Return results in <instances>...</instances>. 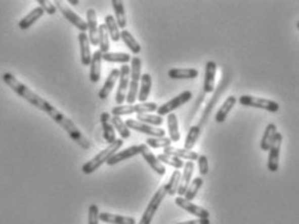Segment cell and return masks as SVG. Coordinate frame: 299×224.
<instances>
[{
    "mask_svg": "<svg viewBox=\"0 0 299 224\" xmlns=\"http://www.w3.org/2000/svg\"><path fill=\"white\" fill-rule=\"evenodd\" d=\"M40 110L44 113H47L53 121L56 122L57 124H60V126H61L66 132H68V135L70 136L71 140H74V142L79 145L80 148H83V149H86V151H88V149L91 148L90 142H88L87 139H86V136L78 130V127L75 126V123H74L70 118H68L64 113H61L60 110H57L55 106L51 105L48 101L44 100Z\"/></svg>",
    "mask_w": 299,
    "mask_h": 224,
    "instance_id": "6da1fadb",
    "label": "cell"
},
{
    "mask_svg": "<svg viewBox=\"0 0 299 224\" xmlns=\"http://www.w3.org/2000/svg\"><path fill=\"white\" fill-rule=\"evenodd\" d=\"M2 78H3L4 83H6L7 86L11 87L16 94L20 95L21 98L25 99L27 103H30L32 106H35V108H38V109L40 110L41 105H43L44 103V99H41L39 95H36L35 92L31 91L29 87L25 86L24 83H21L20 80L16 79V77L13 75V74L4 73Z\"/></svg>",
    "mask_w": 299,
    "mask_h": 224,
    "instance_id": "7a4b0ae2",
    "label": "cell"
},
{
    "mask_svg": "<svg viewBox=\"0 0 299 224\" xmlns=\"http://www.w3.org/2000/svg\"><path fill=\"white\" fill-rule=\"evenodd\" d=\"M123 143H124V140H122V139H117L114 143L109 144L108 147L104 149V151L100 152V153L96 154V156H95L91 161H88V162H86L84 165L82 166L83 174L90 175V174H92V172L96 171L100 166L103 165V163H106V161H108V159L110 158L113 154L117 153L120 148L123 147Z\"/></svg>",
    "mask_w": 299,
    "mask_h": 224,
    "instance_id": "3957f363",
    "label": "cell"
},
{
    "mask_svg": "<svg viewBox=\"0 0 299 224\" xmlns=\"http://www.w3.org/2000/svg\"><path fill=\"white\" fill-rule=\"evenodd\" d=\"M130 80L129 89L126 94L127 105H134L135 101L138 100V92H139V83L141 78V59L135 56L131 59V68H130Z\"/></svg>",
    "mask_w": 299,
    "mask_h": 224,
    "instance_id": "277c9868",
    "label": "cell"
},
{
    "mask_svg": "<svg viewBox=\"0 0 299 224\" xmlns=\"http://www.w3.org/2000/svg\"><path fill=\"white\" fill-rule=\"evenodd\" d=\"M158 105L156 103H139L134 105H117L112 109L113 117H122V115L130 114H150L152 112H156Z\"/></svg>",
    "mask_w": 299,
    "mask_h": 224,
    "instance_id": "5b68a950",
    "label": "cell"
},
{
    "mask_svg": "<svg viewBox=\"0 0 299 224\" xmlns=\"http://www.w3.org/2000/svg\"><path fill=\"white\" fill-rule=\"evenodd\" d=\"M241 105L243 106H251V108H258V109H264L271 113H277L280 110V105L276 101L270 100V99L255 98V96H250V95H242L238 99Z\"/></svg>",
    "mask_w": 299,
    "mask_h": 224,
    "instance_id": "8992f818",
    "label": "cell"
},
{
    "mask_svg": "<svg viewBox=\"0 0 299 224\" xmlns=\"http://www.w3.org/2000/svg\"><path fill=\"white\" fill-rule=\"evenodd\" d=\"M192 98H193V95H192L191 91H183L182 94L178 95V96H175L174 99H171L170 101L164 103L163 105L158 106L156 110L157 115H159V117H163V115L171 114V113L175 112L176 109H179L180 106L184 105V104H187L188 101H191Z\"/></svg>",
    "mask_w": 299,
    "mask_h": 224,
    "instance_id": "52a82bcc",
    "label": "cell"
},
{
    "mask_svg": "<svg viewBox=\"0 0 299 224\" xmlns=\"http://www.w3.org/2000/svg\"><path fill=\"white\" fill-rule=\"evenodd\" d=\"M282 145V133L277 131L275 135L273 143L270 148V154H268V170L271 172H276L279 170L280 165V151Z\"/></svg>",
    "mask_w": 299,
    "mask_h": 224,
    "instance_id": "ba28073f",
    "label": "cell"
},
{
    "mask_svg": "<svg viewBox=\"0 0 299 224\" xmlns=\"http://www.w3.org/2000/svg\"><path fill=\"white\" fill-rule=\"evenodd\" d=\"M124 123H126L129 130H135L138 132L145 133V135H149V138H164V135H166L164 130H162V128H156V127L149 126V124L141 123L136 119H126Z\"/></svg>",
    "mask_w": 299,
    "mask_h": 224,
    "instance_id": "9c48e42d",
    "label": "cell"
},
{
    "mask_svg": "<svg viewBox=\"0 0 299 224\" xmlns=\"http://www.w3.org/2000/svg\"><path fill=\"white\" fill-rule=\"evenodd\" d=\"M55 7H56V9H59L60 12H61V15L64 16L70 24H73L76 29L79 30L80 33H86V31H87V24H86V21L76 15L75 12H73L69 7L65 6L62 2H55Z\"/></svg>",
    "mask_w": 299,
    "mask_h": 224,
    "instance_id": "30bf717a",
    "label": "cell"
},
{
    "mask_svg": "<svg viewBox=\"0 0 299 224\" xmlns=\"http://www.w3.org/2000/svg\"><path fill=\"white\" fill-rule=\"evenodd\" d=\"M119 84H118L117 95H115V103L117 105H123L124 100H126V94L129 89L130 83V66L122 65L119 69Z\"/></svg>",
    "mask_w": 299,
    "mask_h": 224,
    "instance_id": "8fae6325",
    "label": "cell"
},
{
    "mask_svg": "<svg viewBox=\"0 0 299 224\" xmlns=\"http://www.w3.org/2000/svg\"><path fill=\"white\" fill-rule=\"evenodd\" d=\"M175 204L179 207H182L183 210H185L187 212L192 214V215L197 216V219H208L210 218V212L206 209H203L202 206H198V205H194L191 201H187L184 197H178L175 198Z\"/></svg>",
    "mask_w": 299,
    "mask_h": 224,
    "instance_id": "7c38bea8",
    "label": "cell"
},
{
    "mask_svg": "<svg viewBox=\"0 0 299 224\" xmlns=\"http://www.w3.org/2000/svg\"><path fill=\"white\" fill-rule=\"evenodd\" d=\"M87 16V30H88V40L90 44L99 46V24H97V15L94 8H90L86 13Z\"/></svg>",
    "mask_w": 299,
    "mask_h": 224,
    "instance_id": "4fadbf2b",
    "label": "cell"
},
{
    "mask_svg": "<svg viewBox=\"0 0 299 224\" xmlns=\"http://www.w3.org/2000/svg\"><path fill=\"white\" fill-rule=\"evenodd\" d=\"M140 154L143 156L144 161L153 168V171H156L161 176L166 174V167H164L163 163L159 162L156 154H153L145 144H140Z\"/></svg>",
    "mask_w": 299,
    "mask_h": 224,
    "instance_id": "5bb4252c",
    "label": "cell"
},
{
    "mask_svg": "<svg viewBox=\"0 0 299 224\" xmlns=\"http://www.w3.org/2000/svg\"><path fill=\"white\" fill-rule=\"evenodd\" d=\"M110 118H112V115L106 112L100 115V123H101V128H103L104 140H105L108 144H112V143H114L115 140H117L115 130L114 127H113L112 122H110Z\"/></svg>",
    "mask_w": 299,
    "mask_h": 224,
    "instance_id": "9a60e30c",
    "label": "cell"
},
{
    "mask_svg": "<svg viewBox=\"0 0 299 224\" xmlns=\"http://www.w3.org/2000/svg\"><path fill=\"white\" fill-rule=\"evenodd\" d=\"M138 154H140V145H134V147L126 148L123 151H119L117 152V153H114L108 161H106V163H108L109 166H114L117 165V163L122 162V161H126V159L138 156Z\"/></svg>",
    "mask_w": 299,
    "mask_h": 224,
    "instance_id": "2e32d148",
    "label": "cell"
},
{
    "mask_svg": "<svg viewBox=\"0 0 299 224\" xmlns=\"http://www.w3.org/2000/svg\"><path fill=\"white\" fill-rule=\"evenodd\" d=\"M183 170H184V171H183L182 176H180V183H179V187H178V191H176V193L179 195V197H183V196H184L188 186L191 184L192 175H193V171H194V163L192 162V161H187V162L184 163Z\"/></svg>",
    "mask_w": 299,
    "mask_h": 224,
    "instance_id": "e0dca14e",
    "label": "cell"
},
{
    "mask_svg": "<svg viewBox=\"0 0 299 224\" xmlns=\"http://www.w3.org/2000/svg\"><path fill=\"white\" fill-rule=\"evenodd\" d=\"M217 62L208 61L205 68V79H203V91L205 94H211L215 87V77H217Z\"/></svg>",
    "mask_w": 299,
    "mask_h": 224,
    "instance_id": "ac0fdd59",
    "label": "cell"
},
{
    "mask_svg": "<svg viewBox=\"0 0 299 224\" xmlns=\"http://www.w3.org/2000/svg\"><path fill=\"white\" fill-rule=\"evenodd\" d=\"M78 40H79V47H80V61H82V65L90 66L92 59L91 53V44H90V40H88V35L86 33H79L78 35Z\"/></svg>",
    "mask_w": 299,
    "mask_h": 224,
    "instance_id": "d6986e66",
    "label": "cell"
},
{
    "mask_svg": "<svg viewBox=\"0 0 299 224\" xmlns=\"http://www.w3.org/2000/svg\"><path fill=\"white\" fill-rule=\"evenodd\" d=\"M101 62H103V53L99 50L92 55L91 64H90V80L97 83L101 78Z\"/></svg>",
    "mask_w": 299,
    "mask_h": 224,
    "instance_id": "ffe728a7",
    "label": "cell"
},
{
    "mask_svg": "<svg viewBox=\"0 0 299 224\" xmlns=\"http://www.w3.org/2000/svg\"><path fill=\"white\" fill-rule=\"evenodd\" d=\"M118 78H119V70H118V69H113V70L109 73L108 78H106L105 83H104L103 88L99 91V99L105 100V99L109 98V94L114 88Z\"/></svg>",
    "mask_w": 299,
    "mask_h": 224,
    "instance_id": "44dd1931",
    "label": "cell"
},
{
    "mask_svg": "<svg viewBox=\"0 0 299 224\" xmlns=\"http://www.w3.org/2000/svg\"><path fill=\"white\" fill-rule=\"evenodd\" d=\"M99 220L108 224H138V221H136L135 218H131V216L115 215V214H110V212H100Z\"/></svg>",
    "mask_w": 299,
    "mask_h": 224,
    "instance_id": "7402d4cb",
    "label": "cell"
},
{
    "mask_svg": "<svg viewBox=\"0 0 299 224\" xmlns=\"http://www.w3.org/2000/svg\"><path fill=\"white\" fill-rule=\"evenodd\" d=\"M163 153L164 154H168V156H174V157H178V158L180 159H187V161H197V158H198L199 154L196 153V152L193 151H187V149H184V148H175V147H167L164 148L163 149Z\"/></svg>",
    "mask_w": 299,
    "mask_h": 224,
    "instance_id": "603a6c76",
    "label": "cell"
},
{
    "mask_svg": "<svg viewBox=\"0 0 299 224\" xmlns=\"http://www.w3.org/2000/svg\"><path fill=\"white\" fill-rule=\"evenodd\" d=\"M171 79H194L199 75V71L194 68H175L168 70Z\"/></svg>",
    "mask_w": 299,
    "mask_h": 224,
    "instance_id": "cb8c5ba5",
    "label": "cell"
},
{
    "mask_svg": "<svg viewBox=\"0 0 299 224\" xmlns=\"http://www.w3.org/2000/svg\"><path fill=\"white\" fill-rule=\"evenodd\" d=\"M150 89H152V77H150V74H141L140 88H139L138 92V100L140 103H147L150 95Z\"/></svg>",
    "mask_w": 299,
    "mask_h": 224,
    "instance_id": "d4e9b609",
    "label": "cell"
},
{
    "mask_svg": "<svg viewBox=\"0 0 299 224\" xmlns=\"http://www.w3.org/2000/svg\"><path fill=\"white\" fill-rule=\"evenodd\" d=\"M113 6V11H114V20L117 22V26L122 30H126L127 26V18H126V13H124V7H123V2H120V0H113L112 2Z\"/></svg>",
    "mask_w": 299,
    "mask_h": 224,
    "instance_id": "484cf974",
    "label": "cell"
},
{
    "mask_svg": "<svg viewBox=\"0 0 299 224\" xmlns=\"http://www.w3.org/2000/svg\"><path fill=\"white\" fill-rule=\"evenodd\" d=\"M44 15L43 9L40 8V7H36V8H34L31 11V12L27 13L26 16H25L22 20L18 22V27H20L21 30H27L30 29V27L32 26V25L35 24L36 21L39 20V18L41 17V16Z\"/></svg>",
    "mask_w": 299,
    "mask_h": 224,
    "instance_id": "4316f807",
    "label": "cell"
},
{
    "mask_svg": "<svg viewBox=\"0 0 299 224\" xmlns=\"http://www.w3.org/2000/svg\"><path fill=\"white\" fill-rule=\"evenodd\" d=\"M236 101H237V99H236L235 96H229V98L226 99L223 105L220 106L219 109H218L217 114H215V121H217L218 123H223V122L226 121L231 109H233Z\"/></svg>",
    "mask_w": 299,
    "mask_h": 224,
    "instance_id": "83f0119b",
    "label": "cell"
},
{
    "mask_svg": "<svg viewBox=\"0 0 299 224\" xmlns=\"http://www.w3.org/2000/svg\"><path fill=\"white\" fill-rule=\"evenodd\" d=\"M167 130L168 136L171 142H180V131H179V122L175 113H171L167 115Z\"/></svg>",
    "mask_w": 299,
    "mask_h": 224,
    "instance_id": "f1b7e54d",
    "label": "cell"
},
{
    "mask_svg": "<svg viewBox=\"0 0 299 224\" xmlns=\"http://www.w3.org/2000/svg\"><path fill=\"white\" fill-rule=\"evenodd\" d=\"M277 133V127H276L275 123H270L267 127H266V130H264V135L262 138L261 142V149L264 152L270 151L271 145L273 143V139H275V135Z\"/></svg>",
    "mask_w": 299,
    "mask_h": 224,
    "instance_id": "f546056e",
    "label": "cell"
},
{
    "mask_svg": "<svg viewBox=\"0 0 299 224\" xmlns=\"http://www.w3.org/2000/svg\"><path fill=\"white\" fill-rule=\"evenodd\" d=\"M120 39L123 40L124 44L130 48V51H131V52L134 53L135 56H138L139 53L141 52L140 43L136 40L135 36L132 35L129 30H122V31H120Z\"/></svg>",
    "mask_w": 299,
    "mask_h": 224,
    "instance_id": "4dcf8cb0",
    "label": "cell"
},
{
    "mask_svg": "<svg viewBox=\"0 0 299 224\" xmlns=\"http://www.w3.org/2000/svg\"><path fill=\"white\" fill-rule=\"evenodd\" d=\"M132 57L130 56L129 53L124 52H106L103 53V60L108 62H118V64H123V65H127L129 62H131Z\"/></svg>",
    "mask_w": 299,
    "mask_h": 224,
    "instance_id": "1f68e13d",
    "label": "cell"
},
{
    "mask_svg": "<svg viewBox=\"0 0 299 224\" xmlns=\"http://www.w3.org/2000/svg\"><path fill=\"white\" fill-rule=\"evenodd\" d=\"M105 27L106 30H108V34H109V38L112 39L113 41H118L120 39V31H119V27L117 26V22H115L114 17L110 15L105 16Z\"/></svg>",
    "mask_w": 299,
    "mask_h": 224,
    "instance_id": "d6a6232c",
    "label": "cell"
},
{
    "mask_svg": "<svg viewBox=\"0 0 299 224\" xmlns=\"http://www.w3.org/2000/svg\"><path fill=\"white\" fill-rule=\"evenodd\" d=\"M202 184H203L202 177H201V176L194 177V179L191 182V184L188 186L187 191H185V193H184V196H183V197H184L187 201H191V202H192V201H193L194 198H196L197 193H198L199 188L202 187Z\"/></svg>",
    "mask_w": 299,
    "mask_h": 224,
    "instance_id": "836d02e7",
    "label": "cell"
},
{
    "mask_svg": "<svg viewBox=\"0 0 299 224\" xmlns=\"http://www.w3.org/2000/svg\"><path fill=\"white\" fill-rule=\"evenodd\" d=\"M99 51L101 53H106L110 50V38H109L108 30L105 25H99Z\"/></svg>",
    "mask_w": 299,
    "mask_h": 224,
    "instance_id": "e575fe53",
    "label": "cell"
},
{
    "mask_svg": "<svg viewBox=\"0 0 299 224\" xmlns=\"http://www.w3.org/2000/svg\"><path fill=\"white\" fill-rule=\"evenodd\" d=\"M199 133H201L199 126H192L191 128H189L184 142V149H187V151H192V149H193L194 145H196L197 143V139L199 138Z\"/></svg>",
    "mask_w": 299,
    "mask_h": 224,
    "instance_id": "d590c367",
    "label": "cell"
},
{
    "mask_svg": "<svg viewBox=\"0 0 299 224\" xmlns=\"http://www.w3.org/2000/svg\"><path fill=\"white\" fill-rule=\"evenodd\" d=\"M110 122H112L114 130H117L118 132H119L122 140L131 138V131L127 128L126 123H124V121L120 118V117H112V118H110Z\"/></svg>",
    "mask_w": 299,
    "mask_h": 224,
    "instance_id": "8d00e7d4",
    "label": "cell"
},
{
    "mask_svg": "<svg viewBox=\"0 0 299 224\" xmlns=\"http://www.w3.org/2000/svg\"><path fill=\"white\" fill-rule=\"evenodd\" d=\"M157 158H158V161L161 163H166V165H170L173 166L174 168H176V170H180V168L184 167V161L180 158H178V157H174V156H168V154H159V156H157Z\"/></svg>",
    "mask_w": 299,
    "mask_h": 224,
    "instance_id": "74e56055",
    "label": "cell"
},
{
    "mask_svg": "<svg viewBox=\"0 0 299 224\" xmlns=\"http://www.w3.org/2000/svg\"><path fill=\"white\" fill-rule=\"evenodd\" d=\"M136 121L141 122V123L149 124V126H162V123H163V118L162 117L153 114H138Z\"/></svg>",
    "mask_w": 299,
    "mask_h": 224,
    "instance_id": "f35d334b",
    "label": "cell"
},
{
    "mask_svg": "<svg viewBox=\"0 0 299 224\" xmlns=\"http://www.w3.org/2000/svg\"><path fill=\"white\" fill-rule=\"evenodd\" d=\"M180 176H182V172L178 171V170L171 174L170 180H168V183L166 184L167 195H170V196L176 195V191H178V187H179V183H180Z\"/></svg>",
    "mask_w": 299,
    "mask_h": 224,
    "instance_id": "ab89813d",
    "label": "cell"
},
{
    "mask_svg": "<svg viewBox=\"0 0 299 224\" xmlns=\"http://www.w3.org/2000/svg\"><path fill=\"white\" fill-rule=\"evenodd\" d=\"M145 145L148 148H162V149H164V148L171 147V140L166 138V136L164 138H149L147 143H145Z\"/></svg>",
    "mask_w": 299,
    "mask_h": 224,
    "instance_id": "60d3db41",
    "label": "cell"
},
{
    "mask_svg": "<svg viewBox=\"0 0 299 224\" xmlns=\"http://www.w3.org/2000/svg\"><path fill=\"white\" fill-rule=\"evenodd\" d=\"M197 162H198V170L201 176L202 175L208 174V159L205 154H199L198 158H197Z\"/></svg>",
    "mask_w": 299,
    "mask_h": 224,
    "instance_id": "b9f144b4",
    "label": "cell"
},
{
    "mask_svg": "<svg viewBox=\"0 0 299 224\" xmlns=\"http://www.w3.org/2000/svg\"><path fill=\"white\" fill-rule=\"evenodd\" d=\"M99 206L92 204L88 209V224H99Z\"/></svg>",
    "mask_w": 299,
    "mask_h": 224,
    "instance_id": "7bdbcfd3",
    "label": "cell"
},
{
    "mask_svg": "<svg viewBox=\"0 0 299 224\" xmlns=\"http://www.w3.org/2000/svg\"><path fill=\"white\" fill-rule=\"evenodd\" d=\"M38 4L41 9H43L44 13H47V15H55L57 12L56 7L55 4L51 3V2H47V0H38Z\"/></svg>",
    "mask_w": 299,
    "mask_h": 224,
    "instance_id": "ee69618b",
    "label": "cell"
},
{
    "mask_svg": "<svg viewBox=\"0 0 299 224\" xmlns=\"http://www.w3.org/2000/svg\"><path fill=\"white\" fill-rule=\"evenodd\" d=\"M176 224H210V219H194V220H187Z\"/></svg>",
    "mask_w": 299,
    "mask_h": 224,
    "instance_id": "f6af8a7d",
    "label": "cell"
},
{
    "mask_svg": "<svg viewBox=\"0 0 299 224\" xmlns=\"http://www.w3.org/2000/svg\"><path fill=\"white\" fill-rule=\"evenodd\" d=\"M69 4H71V6H78V4H79V0H69Z\"/></svg>",
    "mask_w": 299,
    "mask_h": 224,
    "instance_id": "bcb514c9",
    "label": "cell"
},
{
    "mask_svg": "<svg viewBox=\"0 0 299 224\" xmlns=\"http://www.w3.org/2000/svg\"><path fill=\"white\" fill-rule=\"evenodd\" d=\"M138 224H139V223H138Z\"/></svg>",
    "mask_w": 299,
    "mask_h": 224,
    "instance_id": "7dc6e473",
    "label": "cell"
}]
</instances>
